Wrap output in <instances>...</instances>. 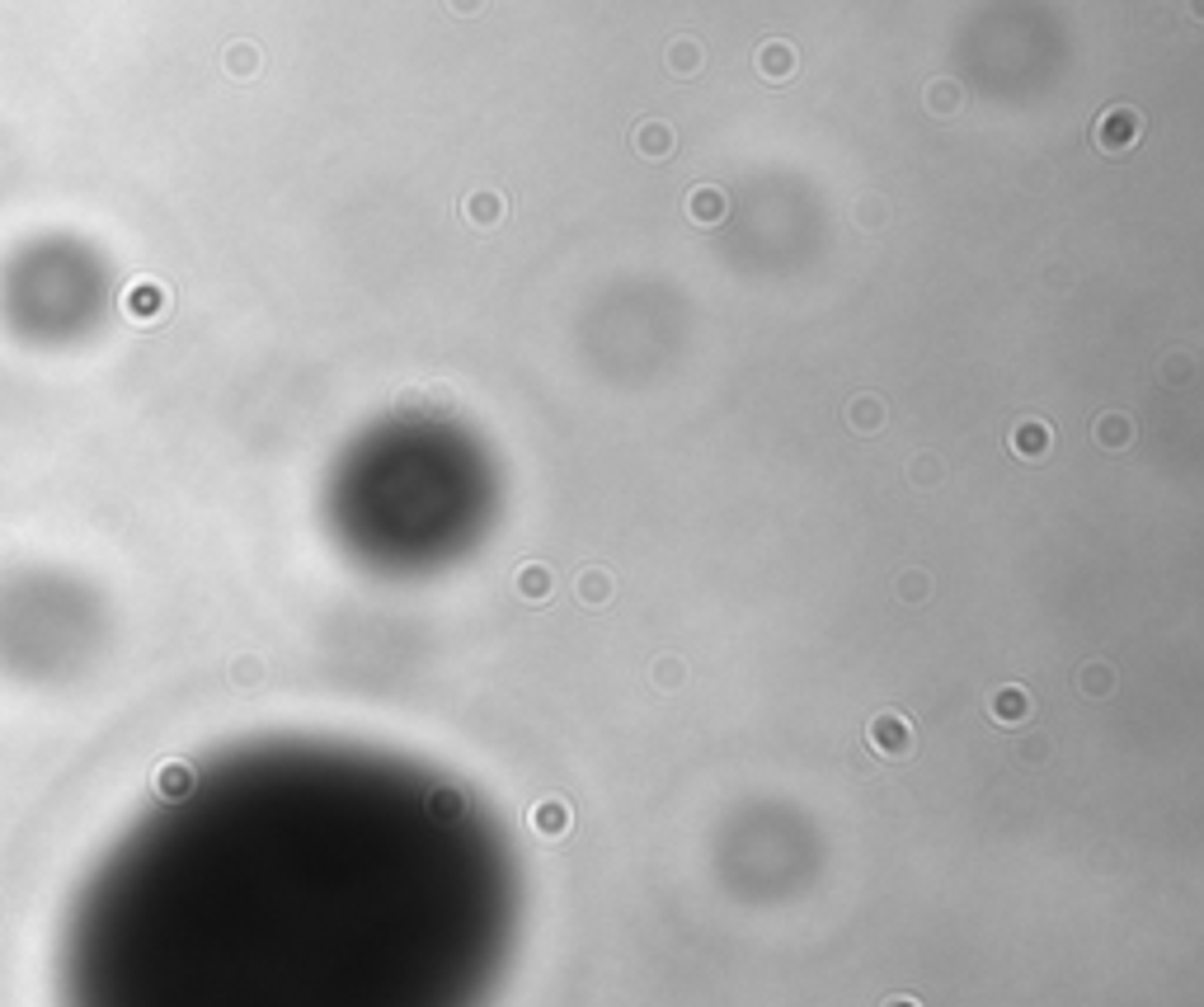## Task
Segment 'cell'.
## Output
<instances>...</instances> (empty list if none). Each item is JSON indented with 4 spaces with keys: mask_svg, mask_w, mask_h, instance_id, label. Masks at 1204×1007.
Returning <instances> with one entry per match:
<instances>
[{
    "mask_svg": "<svg viewBox=\"0 0 1204 1007\" xmlns=\"http://www.w3.org/2000/svg\"><path fill=\"white\" fill-rule=\"evenodd\" d=\"M466 221H471V226H495V221H504V198L490 193V189L471 193V198H466Z\"/></svg>",
    "mask_w": 1204,
    "mask_h": 1007,
    "instance_id": "6",
    "label": "cell"
},
{
    "mask_svg": "<svg viewBox=\"0 0 1204 1007\" xmlns=\"http://www.w3.org/2000/svg\"><path fill=\"white\" fill-rule=\"evenodd\" d=\"M993 716L1002 721V725H1012V721H1026L1030 716V697L1021 693V688H1002L998 697H993Z\"/></svg>",
    "mask_w": 1204,
    "mask_h": 1007,
    "instance_id": "8",
    "label": "cell"
},
{
    "mask_svg": "<svg viewBox=\"0 0 1204 1007\" xmlns=\"http://www.w3.org/2000/svg\"><path fill=\"white\" fill-rule=\"evenodd\" d=\"M1044 448H1049V429H1044V424H1035V420H1030V424H1021V429L1012 434V452H1021V457H1040Z\"/></svg>",
    "mask_w": 1204,
    "mask_h": 1007,
    "instance_id": "9",
    "label": "cell"
},
{
    "mask_svg": "<svg viewBox=\"0 0 1204 1007\" xmlns=\"http://www.w3.org/2000/svg\"><path fill=\"white\" fill-rule=\"evenodd\" d=\"M668 67H673L678 76H692V71L701 67V48H696L692 38H678V43L668 48Z\"/></svg>",
    "mask_w": 1204,
    "mask_h": 1007,
    "instance_id": "12",
    "label": "cell"
},
{
    "mask_svg": "<svg viewBox=\"0 0 1204 1007\" xmlns=\"http://www.w3.org/2000/svg\"><path fill=\"white\" fill-rule=\"evenodd\" d=\"M635 151L640 156H649V160H663V156H673V132L663 128V123H645V128H635Z\"/></svg>",
    "mask_w": 1204,
    "mask_h": 1007,
    "instance_id": "5",
    "label": "cell"
},
{
    "mask_svg": "<svg viewBox=\"0 0 1204 1007\" xmlns=\"http://www.w3.org/2000/svg\"><path fill=\"white\" fill-rule=\"evenodd\" d=\"M579 598H584V603H607V598H612V579H607L602 570H588V574L579 579Z\"/></svg>",
    "mask_w": 1204,
    "mask_h": 1007,
    "instance_id": "13",
    "label": "cell"
},
{
    "mask_svg": "<svg viewBox=\"0 0 1204 1007\" xmlns=\"http://www.w3.org/2000/svg\"><path fill=\"white\" fill-rule=\"evenodd\" d=\"M724 212H729V203H724L720 189L701 184V189L687 193V217H692L696 226H715V221H724Z\"/></svg>",
    "mask_w": 1204,
    "mask_h": 1007,
    "instance_id": "3",
    "label": "cell"
},
{
    "mask_svg": "<svg viewBox=\"0 0 1204 1007\" xmlns=\"http://www.w3.org/2000/svg\"><path fill=\"white\" fill-rule=\"evenodd\" d=\"M518 593L532 598V603H541V598L551 593V570H546V565H523V570H518Z\"/></svg>",
    "mask_w": 1204,
    "mask_h": 1007,
    "instance_id": "10",
    "label": "cell"
},
{
    "mask_svg": "<svg viewBox=\"0 0 1204 1007\" xmlns=\"http://www.w3.org/2000/svg\"><path fill=\"white\" fill-rule=\"evenodd\" d=\"M448 6H452L457 15H476V10H480V0H448Z\"/></svg>",
    "mask_w": 1204,
    "mask_h": 1007,
    "instance_id": "16",
    "label": "cell"
},
{
    "mask_svg": "<svg viewBox=\"0 0 1204 1007\" xmlns=\"http://www.w3.org/2000/svg\"><path fill=\"white\" fill-rule=\"evenodd\" d=\"M885 1007H918V1002H913V998H890Z\"/></svg>",
    "mask_w": 1204,
    "mask_h": 1007,
    "instance_id": "18",
    "label": "cell"
},
{
    "mask_svg": "<svg viewBox=\"0 0 1204 1007\" xmlns=\"http://www.w3.org/2000/svg\"><path fill=\"white\" fill-rule=\"evenodd\" d=\"M1091 137H1096V146H1101L1105 156H1124V151L1143 137V118H1138V109L1115 104V109L1101 114V123L1091 128Z\"/></svg>",
    "mask_w": 1204,
    "mask_h": 1007,
    "instance_id": "1",
    "label": "cell"
},
{
    "mask_svg": "<svg viewBox=\"0 0 1204 1007\" xmlns=\"http://www.w3.org/2000/svg\"><path fill=\"white\" fill-rule=\"evenodd\" d=\"M927 104H932V109H937V114H941V109H946V114H951V109H955V104H960V90H955V85H951V81H937V85H932V90H927Z\"/></svg>",
    "mask_w": 1204,
    "mask_h": 1007,
    "instance_id": "15",
    "label": "cell"
},
{
    "mask_svg": "<svg viewBox=\"0 0 1204 1007\" xmlns=\"http://www.w3.org/2000/svg\"><path fill=\"white\" fill-rule=\"evenodd\" d=\"M537 829H541V833H560V829H570V810H560L556 801H546V805L537 810Z\"/></svg>",
    "mask_w": 1204,
    "mask_h": 1007,
    "instance_id": "14",
    "label": "cell"
},
{
    "mask_svg": "<svg viewBox=\"0 0 1204 1007\" xmlns=\"http://www.w3.org/2000/svg\"><path fill=\"white\" fill-rule=\"evenodd\" d=\"M757 71L776 85V81H790L795 76V48L790 43H767L762 53H757Z\"/></svg>",
    "mask_w": 1204,
    "mask_h": 1007,
    "instance_id": "4",
    "label": "cell"
},
{
    "mask_svg": "<svg viewBox=\"0 0 1204 1007\" xmlns=\"http://www.w3.org/2000/svg\"><path fill=\"white\" fill-rule=\"evenodd\" d=\"M254 67V57H250V48H236V71H250Z\"/></svg>",
    "mask_w": 1204,
    "mask_h": 1007,
    "instance_id": "17",
    "label": "cell"
},
{
    "mask_svg": "<svg viewBox=\"0 0 1204 1007\" xmlns=\"http://www.w3.org/2000/svg\"><path fill=\"white\" fill-rule=\"evenodd\" d=\"M871 744L880 749V754H890V758H899V754H908L913 749V730H908V721L904 716H876L871 721Z\"/></svg>",
    "mask_w": 1204,
    "mask_h": 1007,
    "instance_id": "2",
    "label": "cell"
},
{
    "mask_svg": "<svg viewBox=\"0 0 1204 1007\" xmlns=\"http://www.w3.org/2000/svg\"><path fill=\"white\" fill-rule=\"evenodd\" d=\"M1096 438L1105 443V448H1124L1129 438H1134V424L1124 420V415H1101V424H1096Z\"/></svg>",
    "mask_w": 1204,
    "mask_h": 1007,
    "instance_id": "11",
    "label": "cell"
},
{
    "mask_svg": "<svg viewBox=\"0 0 1204 1007\" xmlns=\"http://www.w3.org/2000/svg\"><path fill=\"white\" fill-rule=\"evenodd\" d=\"M880 424H885L880 396H857V401H852V429H857V434H880Z\"/></svg>",
    "mask_w": 1204,
    "mask_h": 1007,
    "instance_id": "7",
    "label": "cell"
}]
</instances>
